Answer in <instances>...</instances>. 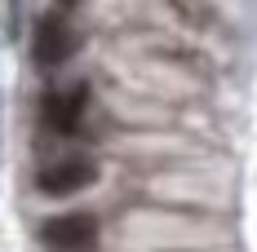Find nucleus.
<instances>
[{"label": "nucleus", "mask_w": 257, "mask_h": 252, "mask_svg": "<svg viewBox=\"0 0 257 252\" xmlns=\"http://www.w3.org/2000/svg\"><path fill=\"white\" fill-rule=\"evenodd\" d=\"M98 181V164L93 159H84V155H67V159H53L45 164L40 173H36V186L53 195V199H62V195H80V190H89Z\"/></svg>", "instance_id": "obj_1"}, {"label": "nucleus", "mask_w": 257, "mask_h": 252, "mask_svg": "<svg viewBox=\"0 0 257 252\" xmlns=\"http://www.w3.org/2000/svg\"><path fill=\"white\" fill-rule=\"evenodd\" d=\"M40 239H45V248H53V252H84V248H93V239H98V217H93V212H62V217H49V221L40 226Z\"/></svg>", "instance_id": "obj_2"}, {"label": "nucleus", "mask_w": 257, "mask_h": 252, "mask_svg": "<svg viewBox=\"0 0 257 252\" xmlns=\"http://www.w3.org/2000/svg\"><path fill=\"white\" fill-rule=\"evenodd\" d=\"M31 53L40 67H62L71 53H76V31L62 14H45L36 23V40H31Z\"/></svg>", "instance_id": "obj_3"}, {"label": "nucleus", "mask_w": 257, "mask_h": 252, "mask_svg": "<svg viewBox=\"0 0 257 252\" xmlns=\"http://www.w3.org/2000/svg\"><path fill=\"white\" fill-rule=\"evenodd\" d=\"M84 106H89V89L84 84H71V89H53L45 106H40V120L53 128V133H76L80 120H84Z\"/></svg>", "instance_id": "obj_4"}, {"label": "nucleus", "mask_w": 257, "mask_h": 252, "mask_svg": "<svg viewBox=\"0 0 257 252\" xmlns=\"http://www.w3.org/2000/svg\"><path fill=\"white\" fill-rule=\"evenodd\" d=\"M58 5H76V0H58Z\"/></svg>", "instance_id": "obj_5"}]
</instances>
